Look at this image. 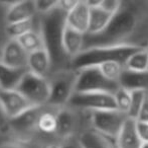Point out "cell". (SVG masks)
<instances>
[{"label": "cell", "instance_id": "obj_32", "mask_svg": "<svg viewBox=\"0 0 148 148\" xmlns=\"http://www.w3.org/2000/svg\"><path fill=\"white\" fill-rule=\"evenodd\" d=\"M60 148H83L80 138H70L62 141L60 143Z\"/></svg>", "mask_w": 148, "mask_h": 148}, {"label": "cell", "instance_id": "obj_6", "mask_svg": "<svg viewBox=\"0 0 148 148\" xmlns=\"http://www.w3.org/2000/svg\"><path fill=\"white\" fill-rule=\"evenodd\" d=\"M16 89L32 105L37 107L49 106L51 83L47 77H41L27 71Z\"/></svg>", "mask_w": 148, "mask_h": 148}, {"label": "cell", "instance_id": "obj_35", "mask_svg": "<svg viewBox=\"0 0 148 148\" xmlns=\"http://www.w3.org/2000/svg\"><path fill=\"white\" fill-rule=\"evenodd\" d=\"M0 148H29L27 145L20 142H5L0 145Z\"/></svg>", "mask_w": 148, "mask_h": 148}, {"label": "cell", "instance_id": "obj_16", "mask_svg": "<svg viewBox=\"0 0 148 148\" xmlns=\"http://www.w3.org/2000/svg\"><path fill=\"white\" fill-rule=\"evenodd\" d=\"M120 87L131 91H143L148 93V70L147 71H130L124 68L119 80Z\"/></svg>", "mask_w": 148, "mask_h": 148}, {"label": "cell", "instance_id": "obj_12", "mask_svg": "<svg viewBox=\"0 0 148 148\" xmlns=\"http://www.w3.org/2000/svg\"><path fill=\"white\" fill-rule=\"evenodd\" d=\"M91 7L88 1H77L76 5L66 13V26L87 35L90 22Z\"/></svg>", "mask_w": 148, "mask_h": 148}, {"label": "cell", "instance_id": "obj_39", "mask_svg": "<svg viewBox=\"0 0 148 148\" xmlns=\"http://www.w3.org/2000/svg\"><path fill=\"white\" fill-rule=\"evenodd\" d=\"M2 48H3V47H1V46H0V57H1V54H2Z\"/></svg>", "mask_w": 148, "mask_h": 148}, {"label": "cell", "instance_id": "obj_23", "mask_svg": "<svg viewBox=\"0 0 148 148\" xmlns=\"http://www.w3.org/2000/svg\"><path fill=\"white\" fill-rule=\"evenodd\" d=\"M124 68L130 71H147L148 70V51L147 49L135 50L124 65Z\"/></svg>", "mask_w": 148, "mask_h": 148}, {"label": "cell", "instance_id": "obj_21", "mask_svg": "<svg viewBox=\"0 0 148 148\" xmlns=\"http://www.w3.org/2000/svg\"><path fill=\"white\" fill-rule=\"evenodd\" d=\"M80 141L83 148H118L116 140L108 138L93 129L83 134Z\"/></svg>", "mask_w": 148, "mask_h": 148}, {"label": "cell", "instance_id": "obj_34", "mask_svg": "<svg viewBox=\"0 0 148 148\" xmlns=\"http://www.w3.org/2000/svg\"><path fill=\"white\" fill-rule=\"evenodd\" d=\"M77 1H71V0H64V1H59V6L60 9L64 10L66 13H68L75 5H76Z\"/></svg>", "mask_w": 148, "mask_h": 148}, {"label": "cell", "instance_id": "obj_14", "mask_svg": "<svg viewBox=\"0 0 148 148\" xmlns=\"http://www.w3.org/2000/svg\"><path fill=\"white\" fill-rule=\"evenodd\" d=\"M36 12L35 1H13V3L7 7L5 16L6 24L33 19Z\"/></svg>", "mask_w": 148, "mask_h": 148}, {"label": "cell", "instance_id": "obj_36", "mask_svg": "<svg viewBox=\"0 0 148 148\" xmlns=\"http://www.w3.org/2000/svg\"><path fill=\"white\" fill-rule=\"evenodd\" d=\"M7 123H9V121H8V119L6 118L5 114H4L3 110H2L1 106H0V129L4 128V127L7 125Z\"/></svg>", "mask_w": 148, "mask_h": 148}, {"label": "cell", "instance_id": "obj_25", "mask_svg": "<svg viewBox=\"0 0 148 148\" xmlns=\"http://www.w3.org/2000/svg\"><path fill=\"white\" fill-rule=\"evenodd\" d=\"M33 30H34L33 19L6 24V34L10 38V40H17Z\"/></svg>", "mask_w": 148, "mask_h": 148}, {"label": "cell", "instance_id": "obj_28", "mask_svg": "<svg viewBox=\"0 0 148 148\" xmlns=\"http://www.w3.org/2000/svg\"><path fill=\"white\" fill-rule=\"evenodd\" d=\"M147 97L148 93L143 92V91H133V92H131V106L128 113L129 118L136 120L141 107L143 106Z\"/></svg>", "mask_w": 148, "mask_h": 148}, {"label": "cell", "instance_id": "obj_24", "mask_svg": "<svg viewBox=\"0 0 148 148\" xmlns=\"http://www.w3.org/2000/svg\"><path fill=\"white\" fill-rule=\"evenodd\" d=\"M16 41L20 44V46L28 54L33 53V52L38 51V50L45 48V44H43V40L40 33L36 32L35 30L31 31V32L25 34L24 36L20 37Z\"/></svg>", "mask_w": 148, "mask_h": 148}, {"label": "cell", "instance_id": "obj_10", "mask_svg": "<svg viewBox=\"0 0 148 148\" xmlns=\"http://www.w3.org/2000/svg\"><path fill=\"white\" fill-rule=\"evenodd\" d=\"M0 106L8 121L17 118L34 106L17 89H0Z\"/></svg>", "mask_w": 148, "mask_h": 148}, {"label": "cell", "instance_id": "obj_1", "mask_svg": "<svg viewBox=\"0 0 148 148\" xmlns=\"http://www.w3.org/2000/svg\"><path fill=\"white\" fill-rule=\"evenodd\" d=\"M148 48V0H122L105 32L85 36L88 48Z\"/></svg>", "mask_w": 148, "mask_h": 148}, {"label": "cell", "instance_id": "obj_22", "mask_svg": "<svg viewBox=\"0 0 148 148\" xmlns=\"http://www.w3.org/2000/svg\"><path fill=\"white\" fill-rule=\"evenodd\" d=\"M58 110L59 109H53V110L45 109V112L40 115V117L38 119V123H37V130L39 132H41L45 135H55L57 137Z\"/></svg>", "mask_w": 148, "mask_h": 148}, {"label": "cell", "instance_id": "obj_8", "mask_svg": "<svg viewBox=\"0 0 148 148\" xmlns=\"http://www.w3.org/2000/svg\"><path fill=\"white\" fill-rule=\"evenodd\" d=\"M129 117L118 110H107L92 113L93 130L116 140Z\"/></svg>", "mask_w": 148, "mask_h": 148}, {"label": "cell", "instance_id": "obj_26", "mask_svg": "<svg viewBox=\"0 0 148 148\" xmlns=\"http://www.w3.org/2000/svg\"><path fill=\"white\" fill-rule=\"evenodd\" d=\"M93 67H97L106 78L118 84L121 75L124 71V65L119 62H106V63L93 66Z\"/></svg>", "mask_w": 148, "mask_h": 148}, {"label": "cell", "instance_id": "obj_27", "mask_svg": "<svg viewBox=\"0 0 148 148\" xmlns=\"http://www.w3.org/2000/svg\"><path fill=\"white\" fill-rule=\"evenodd\" d=\"M114 99H115L116 109L128 116L131 106V91L119 87L118 90L114 93Z\"/></svg>", "mask_w": 148, "mask_h": 148}, {"label": "cell", "instance_id": "obj_40", "mask_svg": "<svg viewBox=\"0 0 148 148\" xmlns=\"http://www.w3.org/2000/svg\"><path fill=\"white\" fill-rule=\"evenodd\" d=\"M147 51H148V48H147Z\"/></svg>", "mask_w": 148, "mask_h": 148}, {"label": "cell", "instance_id": "obj_38", "mask_svg": "<svg viewBox=\"0 0 148 148\" xmlns=\"http://www.w3.org/2000/svg\"><path fill=\"white\" fill-rule=\"evenodd\" d=\"M141 148H148V144H143Z\"/></svg>", "mask_w": 148, "mask_h": 148}, {"label": "cell", "instance_id": "obj_15", "mask_svg": "<svg viewBox=\"0 0 148 148\" xmlns=\"http://www.w3.org/2000/svg\"><path fill=\"white\" fill-rule=\"evenodd\" d=\"M49 106L42 107H33L27 112L23 113L17 118L9 121V125L18 132H30L32 130H37V123L40 115Z\"/></svg>", "mask_w": 148, "mask_h": 148}, {"label": "cell", "instance_id": "obj_33", "mask_svg": "<svg viewBox=\"0 0 148 148\" xmlns=\"http://www.w3.org/2000/svg\"><path fill=\"white\" fill-rule=\"evenodd\" d=\"M137 122H143V123H148V97L145 99L144 104L141 107L140 112H139L138 116L136 118Z\"/></svg>", "mask_w": 148, "mask_h": 148}, {"label": "cell", "instance_id": "obj_20", "mask_svg": "<svg viewBox=\"0 0 148 148\" xmlns=\"http://www.w3.org/2000/svg\"><path fill=\"white\" fill-rule=\"evenodd\" d=\"M28 69H17L0 62V88L16 89Z\"/></svg>", "mask_w": 148, "mask_h": 148}, {"label": "cell", "instance_id": "obj_7", "mask_svg": "<svg viewBox=\"0 0 148 148\" xmlns=\"http://www.w3.org/2000/svg\"><path fill=\"white\" fill-rule=\"evenodd\" d=\"M76 92H107L114 94L120 85L107 79L97 67L78 70Z\"/></svg>", "mask_w": 148, "mask_h": 148}, {"label": "cell", "instance_id": "obj_29", "mask_svg": "<svg viewBox=\"0 0 148 148\" xmlns=\"http://www.w3.org/2000/svg\"><path fill=\"white\" fill-rule=\"evenodd\" d=\"M59 5V1H49V0H39L35 1V7L36 11L42 14H47L53 11L57 6Z\"/></svg>", "mask_w": 148, "mask_h": 148}, {"label": "cell", "instance_id": "obj_13", "mask_svg": "<svg viewBox=\"0 0 148 148\" xmlns=\"http://www.w3.org/2000/svg\"><path fill=\"white\" fill-rule=\"evenodd\" d=\"M91 7V14H90L89 28L87 35L89 36H97L105 32L106 28L109 26L113 14L109 13L103 8L100 7V0H87Z\"/></svg>", "mask_w": 148, "mask_h": 148}, {"label": "cell", "instance_id": "obj_9", "mask_svg": "<svg viewBox=\"0 0 148 148\" xmlns=\"http://www.w3.org/2000/svg\"><path fill=\"white\" fill-rule=\"evenodd\" d=\"M68 106L90 113L117 110L114 94L107 92H76Z\"/></svg>", "mask_w": 148, "mask_h": 148}, {"label": "cell", "instance_id": "obj_11", "mask_svg": "<svg viewBox=\"0 0 148 148\" xmlns=\"http://www.w3.org/2000/svg\"><path fill=\"white\" fill-rule=\"evenodd\" d=\"M28 55L16 40H10L2 48L0 62L17 69H27Z\"/></svg>", "mask_w": 148, "mask_h": 148}, {"label": "cell", "instance_id": "obj_18", "mask_svg": "<svg viewBox=\"0 0 148 148\" xmlns=\"http://www.w3.org/2000/svg\"><path fill=\"white\" fill-rule=\"evenodd\" d=\"M85 36L86 35L70 28L66 24L62 38V45L71 62L75 57L79 55L85 48Z\"/></svg>", "mask_w": 148, "mask_h": 148}, {"label": "cell", "instance_id": "obj_37", "mask_svg": "<svg viewBox=\"0 0 148 148\" xmlns=\"http://www.w3.org/2000/svg\"><path fill=\"white\" fill-rule=\"evenodd\" d=\"M45 148H60V144H51Z\"/></svg>", "mask_w": 148, "mask_h": 148}, {"label": "cell", "instance_id": "obj_31", "mask_svg": "<svg viewBox=\"0 0 148 148\" xmlns=\"http://www.w3.org/2000/svg\"><path fill=\"white\" fill-rule=\"evenodd\" d=\"M137 131L143 144H148V123L137 122Z\"/></svg>", "mask_w": 148, "mask_h": 148}, {"label": "cell", "instance_id": "obj_2", "mask_svg": "<svg viewBox=\"0 0 148 148\" xmlns=\"http://www.w3.org/2000/svg\"><path fill=\"white\" fill-rule=\"evenodd\" d=\"M66 13L59 5L53 11L42 14L39 33L43 40L45 49L49 53L53 67L56 71L71 67V59L68 57L62 45L64 31L66 28Z\"/></svg>", "mask_w": 148, "mask_h": 148}, {"label": "cell", "instance_id": "obj_19", "mask_svg": "<svg viewBox=\"0 0 148 148\" xmlns=\"http://www.w3.org/2000/svg\"><path fill=\"white\" fill-rule=\"evenodd\" d=\"M51 68L53 64L51 57L45 48L28 55L27 69L31 73L41 77H47Z\"/></svg>", "mask_w": 148, "mask_h": 148}, {"label": "cell", "instance_id": "obj_41", "mask_svg": "<svg viewBox=\"0 0 148 148\" xmlns=\"http://www.w3.org/2000/svg\"><path fill=\"white\" fill-rule=\"evenodd\" d=\"M0 89H1V88H0Z\"/></svg>", "mask_w": 148, "mask_h": 148}, {"label": "cell", "instance_id": "obj_17", "mask_svg": "<svg viewBox=\"0 0 148 148\" xmlns=\"http://www.w3.org/2000/svg\"><path fill=\"white\" fill-rule=\"evenodd\" d=\"M118 148H141L143 142L137 131V122L134 119L128 118L123 126L120 134L116 139Z\"/></svg>", "mask_w": 148, "mask_h": 148}, {"label": "cell", "instance_id": "obj_3", "mask_svg": "<svg viewBox=\"0 0 148 148\" xmlns=\"http://www.w3.org/2000/svg\"><path fill=\"white\" fill-rule=\"evenodd\" d=\"M57 137L60 142L70 138H80L83 134L92 130V113L76 108L66 107L57 112Z\"/></svg>", "mask_w": 148, "mask_h": 148}, {"label": "cell", "instance_id": "obj_4", "mask_svg": "<svg viewBox=\"0 0 148 148\" xmlns=\"http://www.w3.org/2000/svg\"><path fill=\"white\" fill-rule=\"evenodd\" d=\"M138 49L130 48H88L75 57L71 62V67L81 70L87 67H93L106 62H119L125 65L130 55Z\"/></svg>", "mask_w": 148, "mask_h": 148}, {"label": "cell", "instance_id": "obj_30", "mask_svg": "<svg viewBox=\"0 0 148 148\" xmlns=\"http://www.w3.org/2000/svg\"><path fill=\"white\" fill-rule=\"evenodd\" d=\"M122 0H100V7L111 14H115L121 6Z\"/></svg>", "mask_w": 148, "mask_h": 148}, {"label": "cell", "instance_id": "obj_5", "mask_svg": "<svg viewBox=\"0 0 148 148\" xmlns=\"http://www.w3.org/2000/svg\"><path fill=\"white\" fill-rule=\"evenodd\" d=\"M78 74V70L72 67L55 71L51 78H49L51 97L49 106L62 109L69 105L73 95L76 93Z\"/></svg>", "mask_w": 148, "mask_h": 148}]
</instances>
